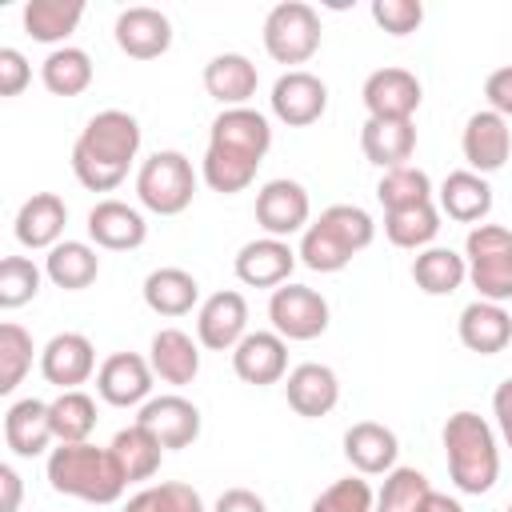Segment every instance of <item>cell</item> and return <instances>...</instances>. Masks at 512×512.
Returning a JSON list of instances; mask_svg holds the SVG:
<instances>
[{
    "instance_id": "f5cc1de1",
    "label": "cell",
    "mask_w": 512,
    "mask_h": 512,
    "mask_svg": "<svg viewBox=\"0 0 512 512\" xmlns=\"http://www.w3.org/2000/svg\"><path fill=\"white\" fill-rule=\"evenodd\" d=\"M0 488H4L0 512H16V508H20V476H16L12 464H0Z\"/></svg>"
},
{
    "instance_id": "277c9868",
    "label": "cell",
    "mask_w": 512,
    "mask_h": 512,
    "mask_svg": "<svg viewBox=\"0 0 512 512\" xmlns=\"http://www.w3.org/2000/svg\"><path fill=\"white\" fill-rule=\"evenodd\" d=\"M464 252L468 280L480 292V300H512V232L500 224H476L464 240Z\"/></svg>"
},
{
    "instance_id": "9c48e42d",
    "label": "cell",
    "mask_w": 512,
    "mask_h": 512,
    "mask_svg": "<svg viewBox=\"0 0 512 512\" xmlns=\"http://www.w3.org/2000/svg\"><path fill=\"white\" fill-rule=\"evenodd\" d=\"M460 148H464V160H468V172L484 176V172H496L504 168L508 152H512V128L500 112L484 108V112H472L468 124H464V136H460Z\"/></svg>"
},
{
    "instance_id": "30bf717a",
    "label": "cell",
    "mask_w": 512,
    "mask_h": 512,
    "mask_svg": "<svg viewBox=\"0 0 512 512\" xmlns=\"http://www.w3.org/2000/svg\"><path fill=\"white\" fill-rule=\"evenodd\" d=\"M360 96L372 120H412L420 108V80L408 68H376Z\"/></svg>"
},
{
    "instance_id": "836d02e7",
    "label": "cell",
    "mask_w": 512,
    "mask_h": 512,
    "mask_svg": "<svg viewBox=\"0 0 512 512\" xmlns=\"http://www.w3.org/2000/svg\"><path fill=\"white\" fill-rule=\"evenodd\" d=\"M108 448H112V456L120 460V468H124L128 480H148V476H156L160 456H164V444H160L148 428H140V424L120 428Z\"/></svg>"
},
{
    "instance_id": "83f0119b",
    "label": "cell",
    "mask_w": 512,
    "mask_h": 512,
    "mask_svg": "<svg viewBox=\"0 0 512 512\" xmlns=\"http://www.w3.org/2000/svg\"><path fill=\"white\" fill-rule=\"evenodd\" d=\"M148 364L152 372L164 380V384H192L196 372H200V348L188 332L180 328H160L152 336V348H148Z\"/></svg>"
},
{
    "instance_id": "5bb4252c",
    "label": "cell",
    "mask_w": 512,
    "mask_h": 512,
    "mask_svg": "<svg viewBox=\"0 0 512 512\" xmlns=\"http://www.w3.org/2000/svg\"><path fill=\"white\" fill-rule=\"evenodd\" d=\"M92 368H96V348L84 332H60L40 352V372L60 392H72L76 384H84L92 376Z\"/></svg>"
},
{
    "instance_id": "4316f807",
    "label": "cell",
    "mask_w": 512,
    "mask_h": 512,
    "mask_svg": "<svg viewBox=\"0 0 512 512\" xmlns=\"http://www.w3.org/2000/svg\"><path fill=\"white\" fill-rule=\"evenodd\" d=\"M48 440H56V436H52V416H48L44 400L28 396L4 412V444L16 456H40L48 448Z\"/></svg>"
},
{
    "instance_id": "52a82bcc",
    "label": "cell",
    "mask_w": 512,
    "mask_h": 512,
    "mask_svg": "<svg viewBox=\"0 0 512 512\" xmlns=\"http://www.w3.org/2000/svg\"><path fill=\"white\" fill-rule=\"evenodd\" d=\"M268 320L284 340H316L328 328V300L308 284H284L268 300Z\"/></svg>"
},
{
    "instance_id": "11a10c76",
    "label": "cell",
    "mask_w": 512,
    "mask_h": 512,
    "mask_svg": "<svg viewBox=\"0 0 512 512\" xmlns=\"http://www.w3.org/2000/svg\"><path fill=\"white\" fill-rule=\"evenodd\" d=\"M124 512H156V500H152V488H144V492H136L128 504H124Z\"/></svg>"
},
{
    "instance_id": "7bdbcfd3",
    "label": "cell",
    "mask_w": 512,
    "mask_h": 512,
    "mask_svg": "<svg viewBox=\"0 0 512 512\" xmlns=\"http://www.w3.org/2000/svg\"><path fill=\"white\" fill-rule=\"evenodd\" d=\"M40 292V268L28 256L0 260V308H20Z\"/></svg>"
},
{
    "instance_id": "3957f363",
    "label": "cell",
    "mask_w": 512,
    "mask_h": 512,
    "mask_svg": "<svg viewBox=\"0 0 512 512\" xmlns=\"http://www.w3.org/2000/svg\"><path fill=\"white\" fill-rule=\"evenodd\" d=\"M444 456H448V476L460 492L480 496L496 484L500 476V452L496 436L484 416L476 412H452L444 424Z\"/></svg>"
},
{
    "instance_id": "484cf974",
    "label": "cell",
    "mask_w": 512,
    "mask_h": 512,
    "mask_svg": "<svg viewBox=\"0 0 512 512\" xmlns=\"http://www.w3.org/2000/svg\"><path fill=\"white\" fill-rule=\"evenodd\" d=\"M360 148L376 168H404V160L416 152V124L412 120H364Z\"/></svg>"
},
{
    "instance_id": "7c38bea8",
    "label": "cell",
    "mask_w": 512,
    "mask_h": 512,
    "mask_svg": "<svg viewBox=\"0 0 512 512\" xmlns=\"http://www.w3.org/2000/svg\"><path fill=\"white\" fill-rule=\"evenodd\" d=\"M248 336V304L240 292H212L196 316V340L212 352H228Z\"/></svg>"
},
{
    "instance_id": "7a4b0ae2",
    "label": "cell",
    "mask_w": 512,
    "mask_h": 512,
    "mask_svg": "<svg viewBox=\"0 0 512 512\" xmlns=\"http://www.w3.org/2000/svg\"><path fill=\"white\" fill-rule=\"evenodd\" d=\"M48 484L60 496H76L88 504H112L124 496L128 476L120 468V460L112 456V448H96V444H60L48 456Z\"/></svg>"
},
{
    "instance_id": "44dd1931",
    "label": "cell",
    "mask_w": 512,
    "mask_h": 512,
    "mask_svg": "<svg viewBox=\"0 0 512 512\" xmlns=\"http://www.w3.org/2000/svg\"><path fill=\"white\" fill-rule=\"evenodd\" d=\"M344 456L356 472L364 476H380V472H392L396 468V456H400V444H396V432L376 424V420H360L344 432Z\"/></svg>"
},
{
    "instance_id": "f35d334b",
    "label": "cell",
    "mask_w": 512,
    "mask_h": 512,
    "mask_svg": "<svg viewBox=\"0 0 512 512\" xmlns=\"http://www.w3.org/2000/svg\"><path fill=\"white\" fill-rule=\"evenodd\" d=\"M440 232V212L432 204H416V208H400V212H384V236L396 248H424L432 244Z\"/></svg>"
},
{
    "instance_id": "ab89813d",
    "label": "cell",
    "mask_w": 512,
    "mask_h": 512,
    "mask_svg": "<svg viewBox=\"0 0 512 512\" xmlns=\"http://www.w3.org/2000/svg\"><path fill=\"white\" fill-rule=\"evenodd\" d=\"M328 236H336L352 256L356 252H364L368 244H372V236H376V224H372V216L364 212V208H356V204H332V208H324L320 212V220H316Z\"/></svg>"
},
{
    "instance_id": "c3c4849f",
    "label": "cell",
    "mask_w": 512,
    "mask_h": 512,
    "mask_svg": "<svg viewBox=\"0 0 512 512\" xmlns=\"http://www.w3.org/2000/svg\"><path fill=\"white\" fill-rule=\"evenodd\" d=\"M32 80L28 60L16 48H0V96H20Z\"/></svg>"
},
{
    "instance_id": "d4e9b609",
    "label": "cell",
    "mask_w": 512,
    "mask_h": 512,
    "mask_svg": "<svg viewBox=\"0 0 512 512\" xmlns=\"http://www.w3.org/2000/svg\"><path fill=\"white\" fill-rule=\"evenodd\" d=\"M512 340V316L492 304V300H472L464 312H460V344L468 352H480V356H496L504 352Z\"/></svg>"
},
{
    "instance_id": "8fae6325",
    "label": "cell",
    "mask_w": 512,
    "mask_h": 512,
    "mask_svg": "<svg viewBox=\"0 0 512 512\" xmlns=\"http://www.w3.org/2000/svg\"><path fill=\"white\" fill-rule=\"evenodd\" d=\"M308 212H312L308 192H304V184H296V180H268V184L256 192V224H260L268 236H276V240L300 232V228L308 224Z\"/></svg>"
},
{
    "instance_id": "2e32d148",
    "label": "cell",
    "mask_w": 512,
    "mask_h": 512,
    "mask_svg": "<svg viewBox=\"0 0 512 512\" xmlns=\"http://www.w3.org/2000/svg\"><path fill=\"white\" fill-rule=\"evenodd\" d=\"M96 392L100 400H108L112 408H132L144 404L152 392V364L136 352H116L100 364L96 372Z\"/></svg>"
},
{
    "instance_id": "ac0fdd59",
    "label": "cell",
    "mask_w": 512,
    "mask_h": 512,
    "mask_svg": "<svg viewBox=\"0 0 512 512\" xmlns=\"http://www.w3.org/2000/svg\"><path fill=\"white\" fill-rule=\"evenodd\" d=\"M296 268V252L276 240V236H264V240H248L240 252H236V276L252 288H276V284H288Z\"/></svg>"
},
{
    "instance_id": "d590c367",
    "label": "cell",
    "mask_w": 512,
    "mask_h": 512,
    "mask_svg": "<svg viewBox=\"0 0 512 512\" xmlns=\"http://www.w3.org/2000/svg\"><path fill=\"white\" fill-rule=\"evenodd\" d=\"M256 168H260V160L232 152V148H220V144H208V152H204V184L212 192H224V196L244 192L256 180Z\"/></svg>"
},
{
    "instance_id": "60d3db41",
    "label": "cell",
    "mask_w": 512,
    "mask_h": 512,
    "mask_svg": "<svg viewBox=\"0 0 512 512\" xmlns=\"http://www.w3.org/2000/svg\"><path fill=\"white\" fill-rule=\"evenodd\" d=\"M32 368V336L20 324H0V392H16L24 372Z\"/></svg>"
},
{
    "instance_id": "9a60e30c",
    "label": "cell",
    "mask_w": 512,
    "mask_h": 512,
    "mask_svg": "<svg viewBox=\"0 0 512 512\" xmlns=\"http://www.w3.org/2000/svg\"><path fill=\"white\" fill-rule=\"evenodd\" d=\"M136 424L148 428L164 448H188L200 436V408L184 396H152L140 404Z\"/></svg>"
},
{
    "instance_id": "e0dca14e",
    "label": "cell",
    "mask_w": 512,
    "mask_h": 512,
    "mask_svg": "<svg viewBox=\"0 0 512 512\" xmlns=\"http://www.w3.org/2000/svg\"><path fill=\"white\" fill-rule=\"evenodd\" d=\"M232 368L244 384H276L288 372V344L280 332H248L236 348H232Z\"/></svg>"
},
{
    "instance_id": "db71d44e",
    "label": "cell",
    "mask_w": 512,
    "mask_h": 512,
    "mask_svg": "<svg viewBox=\"0 0 512 512\" xmlns=\"http://www.w3.org/2000/svg\"><path fill=\"white\" fill-rule=\"evenodd\" d=\"M416 512H464V508H460V500H452V496H444V492H428Z\"/></svg>"
},
{
    "instance_id": "8d00e7d4",
    "label": "cell",
    "mask_w": 512,
    "mask_h": 512,
    "mask_svg": "<svg viewBox=\"0 0 512 512\" xmlns=\"http://www.w3.org/2000/svg\"><path fill=\"white\" fill-rule=\"evenodd\" d=\"M48 416H52V436L60 444H84L88 432L96 428V404L88 392L72 388V392H60L52 404H48Z\"/></svg>"
},
{
    "instance_id": "74e56055",
    "label": "cell",
    "mask_w": 512,
    "mask_h": 512,
    "mask_svg": "<svg viewBox=\"0 0 512 512\" xmlns=\"http://www.w3.org/2000/svg\"><path fill=\"white\" fill-rule=\"evenodd\" d=\"M376 200L384 204V212H400V208H416V204H432V180L428 172L404 164V168H388L376 184Z\"/></svg>"
},
{
    "instance_id": "7402d4cb",
    "label": "cell",
    "mask_w": 512,
    "mask_h": 512,
    "mask_svg": "<svg viewBox=\"0 0 512 512\" xmlns=\"http://www.w3.org/2000/svg\"><path fill=\"white\" fill-rule=\"evenodd\" d=\"M256 84H260V72L240 52H220L204 68V92L224 108H244L248 96H256Z\"/></svg>"
},
{
    "instance_id": "cb8c5ba5",
    "label": "cell",
    "mask_w": 512,
    "mask_h": 512,
    "mask_svg": "<svg viewBox=\"0 0 512 512\" xmlns=\"http://www.w3.org/2000/svg\"><path fill=\"white\" fill-rule=\"evenodd\" d=\"M68 224V208L56 192H36L20 204L16 212V240L24 248H56L60 244V232Z\"/></svg>"
},
{
    "instance_id": "8992f818",
    "label": "cell",
    "mask_w": 512,
    "mask_h": 512,
    "mask_svg": "<svg viewBox=\"0 0 512 512\" xmlns=\"http://www.w3.org/2000/svg\"><path fill=\"white\" fill-rule=\"evenodd\" d=\"M264 48L276 64H304L320 48V16L304 0H284L264 16Z\"/></svg>"
},
{
    "instance_id": "f1b7e54d",
    "label": "cell",
    "mask_w": 512,
    "mask_h": 512,
    "mask_svg": "<svg viewBox=\"0 0 512 512\" xmlns=\"http://www.w3.org/2000/svg\"><path fill=\"white\" fill-rule=\"evenodd\" d=\"M440 208L448 220H460V224H476L492 212V188L484 176L460 168V172H448V180L440 184Z\"/></svg>"
},
{
    "instance_id": "1f68e13d",
    "label": "cell",
    "mask_w": 512,
    "mask_h": 512,
    "mask_svg": "<svg viewBox=\"0 0 512 512\" xmlns=\"http://www.w3.org/2000/svg\"><path fill=\"white\" fill-rule=\"evenodd\" d=\"M412 280L428 296H452L468 280V260L456 256L452 248H424L412 260Z\"/></svg>"
},
{
    "instance_id": "4fadbf2b",
    "label": "cell",
    "mask_w": 512,
    "mask_h": 512,
    "mask_svg": "<svg viewBox=\"0 0 512 512\" xmlns=\"http://www.w3.org/2000/svg\"><path fill=\"white\" fill-rule=\"evenodd\" d=\"M116 44L132 60H156L172 48V20L160 8H124L116 16Z\"/></svg>"
},
{
    "instance_id": "5b68a950",
    "label": "cell",
    "mask_w": 512,
    "mask_h": 512,
    "mask_svg": "<svg viewBox=\"0 0 512 512\" xmlns=\"http://www.w3.org/2000/svg\"><path fill=\"white\" fill-rule=\"evenodd\" d=\"M136 196L156 216H180L196 196V172L184 152H152L136 172Z\"/></svg>"
},
{
    "instance_id": "e575fe53",
    "label": "cell",
    "mask_w": 512,
    "mask_h": 512,
    "mask_svg": "<svg viewBox=\"0 0 512 512\" xmlns=\"http://www.w3.org/2000/svg\"><path fill=\"white\" fill-rule=\"evenodd\" d=\"M40 80L52 96H80L92 84V56L84 48H56L40 64Z\"/></svg>"
},
{
    "instance_id": "ffe728a7",
    "label": "cell",
    "mask_w": 512,
    "mask_h": 512,
    "mask_svg": "<svg viewBox=\"0 0 512 512\" xmlns=\"http://www.w3.org/2000/svg\"><path fill=\"white\" fill-rule=\"evenodd\" d=\"M88 236L108 252H128V248H140L148 240V224L124 200H100L88 212Z\"/></svg>"
},
{
    "instance_id": "f6af8a7d",
    "label": "cell",
    "mask_w": 512,
    "mask_h": 512,
    "mask_svg": "<svg viewBox=\"0 0 512 512\" xmlns=\"http://www.w3.org/2000/svg\"><path fill=\"white\" fill-rule=\"evenodd\" d=\"M308 512H372V488L360 476H344L336 484H328Z\"/></svg>"
},
{
    "instance_id": "ee69618b",
    "label": "cell",
    "mask_w": 512,
    "mask_h": 512,
    "mask_svg": "<svg viewBox=\"0 0 512 512\" xmlns=\"http://www.w3.org/2000/svg\"><path fill=\"white\" fill-rule=\"evenodd\" d=\"M312 272H340L348 260H352V252L336 240V236H328L320 224H308L304 228V240H300V252H296Z\"/></svg>"
},
{
    "instance_id": "681fc988",
    "label": "cell",
    "mask_w": 512,
    "mask_h": 512,
    "mask_svg": "<svg viewBox=\"0 0 512 512\" xmlns=\"http://www.w3.org/2000/svg\"><path fill=\"white\" fill-rule=\"evenodd\" d=\"M484 96H488V108L500 112L504 120L512 116V64L508 68H496L488 80H484Z\"/></svg>"
},
{
    "instance_id": "b9f144b4",
    "label": "cell",
    "mask_w": 512,
    "mask_h": 512,
    "mask_svg": "<svg viewBox=\"0 0 512 512\" xmlns=\"http://www.w3.org/2000/svg\"><path fill=\"white\" fill-rule=\"evenodd\" d=\"M428 492L432 488L420 468H392L380 488V512H416Z\"/></svg>"
},
{
    "instance_id": "603a6c76",
    "label": "cell",
    "mask_w": 512,
    "mask_h": 512,
    "mask_svg": "<svg viewBox=\"0 0 512 512\" xmlns=\"http://www.w3.org/2000/svg\"><path fill=\"white\" fill-rule=\"evenodd\" d=\"M284 392H288V404H292L296 416L316 420V416H328L336 408L340 380H336V372L328 364H300V368L288 372Z\"/></svg>"
},
{
    "instance_id": "6da1fadb",
    "label": "cell",
    "mask_w": 512,
    "mask_h": 512,
    "mask_svg": "<svg viewBox=\"0 0 512 512\" xmlns=\"http://www.w3.org/2000/svg\"><path fill=\"white\" fill-rule=\"evenodd\" d=\"M140 152V124L136 116L120 112V108H108V112H96L84 132L76 136L72 144V172L76 180L88 188V192H112L132 160Z\"/></svg>"
},
{
    "instance_id": "d6986e66",
    "label": "cell",
    "mask_w": 512,
    "mask_h": 512,
    "mask_svg": "<svg viewBox=\"0 0 512 512\" xmlns=\"http://www.w3.org/2000/svg\"><path fill=\"white\" fill-rule=\"evenodd\" d=\"M208 144H220V148L244 152V156H252V160H264V152L272 148L268 116H260L256 108H224V112L212 120Z\"/></svg>"
},
{
    "instance_id": "9f6ffc18",
    "label": "cell",
    "mask_w": 512,
    "mask_h": 512,
    "mask_svg": "<svg viewBox=\"0 0 512 512\" xmlns=\"http://www.w3.org/2000/svg\"><path fill=\"white\" fill-rule=\"evenodd\" d=\"M508 512H512V500H508Z\"/></svg>"
},
{
    "instance_id": "7dc6e473",
    "label": "cell",
    "mask_w": 512,
    "mask_h": 512,
    "mask_svg": "<svg viewBox=\"0 0 512 512\" xmlns=\"http://www.w3.org/2000/svg\"><path fill=\"white\" fill-rule=\"evenodd\" d=\"M152 500H156V512H204L200 492L192 484H180V480L156 484L152 488Z\"/></svg>"
},
{
    "instance_id": "ba28073f",
    "label": "cell",
    "mask_w": 512,
    "mask_h": 512,
    "mask_svg": "<svg viewBox=\"0 0 512 512\" xmlns=\"http://www.w3.org/2000/svg\"><path fill=\"white\" fill-rule=\"evenodd\" d=\"M272 116L280 120V124H288V128H308V124H316L320 116H324V108H328V88H324V80L320 76H312V72H284L276 84H272Z\"/></svg>"
},
{
    "instance_id": "816d5d0a",
    "label": "cell",
    "mask_w": 512,
    "mask_h": 512,
    "mask_svg": "<svg viewBox=\"0 0 512 512\" xmlns=\"http://www.w3.org/2000/svg\"><path fill=\"white\" fill-rule=\"evenodd\" d=\"M492 412H496V424H500L504 444L512 448V376L492 392Z\"/></svg>"
},
{
    "instance_id": "f546056e",
    "label": "cell",
    "mask_w": 512,
    "mask_h": 512,
    "mask_svg": "<svg viewBox=\"0 0 512 512\" xmlns=\"http://www.w3.org/2000/svg\"><path fill=\"white\" fill-rule=\"evenodd\" d=\"M96 272H100V256H96V248L84 244V240H64V244H56V248L44 256V276H48L56 288H64V292L88 288V284L96 280Z\"/></svg>"
},
{
    "instance_id": "bcb514c9",
    "label": "cell",
    "mask_w": 512,
    "mask_h": 512,
    "mask_svg": "<svg viewBox=\"0 0 512 512\" xmlns=\"http://www.w3.org/2000/svg\"><path fill=\"white\" fill-rule=\"evenodd\" d=\"M372 20H376L388 36H408V32L420 28L424 4H420V0H372Z\"/></svg>"
},
{
    "instance_id": "6f0895ef",
    "label": "cell",
    "mask_w": 512,
    "mask_h": 512,
    "mask_svg": "<svg viewBox=\"0 0 512 512\" xmlns=\"http://www.w3.org/2000/svg\"><path fill=\"white\" fill-rule=\"evenodd\" d=\"M376 512H380V508H376Z\"/></svg>"
},
{
    "instance_id": "d6a6232c",
    "label": "cell",
    "mask_w": 512,
    "mask_h": 512,
    "mask_svg": "<svg viewBox=\"0 0 512 512\" xmlns=\"http://www.w3.org/2000/svg\"><path fill=\"white\" fill-rule=\"evenodd\" d=\"M80 16H84L80 0H28L24 4V32L40 44H56L68 32H76Z\"/></svg>"
},
{
    "instance_id": "f907efd6",
    "label": "cell",
    "mask_w": 512,
    "mask_h": 512,
    "mask_svg": "<svg viewBox=\"0 0 512 512\" xmlns=\"http://www.w3.org/2000/svg\"><path fill=\"white\" fill-rule=\"evenodd\" d=\"M216 512H268V504L248 488H228V492H220Z\"/></svg>"
},
{
    "instance_id": "4dcf8cb0",
    "label": "cell",
    "mask_w": 512,
    "mask_h": 512,
    "mask_svg": "<svg viewBox=\"0 0 512 512\" xmlns=\"http://www.w3.org/2000/svg\"><path fill=\"white\" fill-rule=\"evenodd\" d=\"M200 300V284L184 268H156L144 280V304L156 316H184Z\"/></svg>"
}]
</instances>
